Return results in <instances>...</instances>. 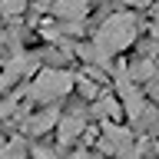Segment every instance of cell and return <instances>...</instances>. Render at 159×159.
I'll return each instance as SVG.
<instances>
[{
	"instance_id": "6da1fadb",
	"label": "cell",
	"mask_w": 159,
	"mask_h": 159,
	"mask_svg": "<svg viewBox=\"0 0 159 159\" xmlns=\"http://www.w3.org/2000/svg\"><path fill=\"white\" fill-rule=\"evenodd\" d=\"M133 33H136V23H133V20H126V17H116L113 23H106V30H103L99 43H103V47H109V50H116V47H123Z\"/></svg>"
},
{
	"instance_id": "7a4b0ae2",
	"label": "cell",
	"mask_w": 159,
	"mask_h": 159,
	"mask_svg": "<svg viewBox=\"0 0 159 159\" xmlns=\"http://www.w3.org/2000/svg\"><path fill=\"white\" fill-rule=\"evenodd\" d=\"M66 86H70L66 73H57V76H53V73H47V76H43V83H37V93H40V96H47V93H63Z\"/></svg>"
}]
</instances>
